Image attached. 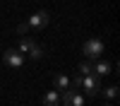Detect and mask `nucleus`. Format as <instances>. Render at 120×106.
<instances>
[{"instance_id": "f257e3e1", "label": "nucleus", "mask_w": 120, "mask_h": 106, "mask_svg": "<svg viewBox=\"0 0 120 106\" xmlns=\"http://www.w3.org/2000/svg\"><path fill=\"white\" fill-rule=\"evenodd\" d=\"M72 87H75V89H77V87H82V89L86 92V96H96L98 92H101V77H96V75H84V77H79V75H75Z\"/></svg>"}, {"instance_id": "f03ea898", "label": "nucleus", "mask_w": 120, "mask_h": 106, "mask_svg": "<svg viewBox=\"0 0 120 106\" xmlns=\"http://www.w3.org/2000/svg\"><path fill=\"white\" fill-rule=\"evenodd\" d=\"M106 51V43L101 41V39H86L84 46H82V53L86 55V60H94V58H98Z\"/></svg>"}, {"instance_id": "7ed1b4c3", "label": "nucleus", "mask_w": 120, "mask_h": 106, "mask_svg": "<svg viewBox=\"0 0 120 106\" xmlns=\"http://www.w3.org/2000/svg\"><path fill=\"white\" fill-rule=\"evenodd\" d=\"M60 104L63 106H84V94L79 89H75V87H70V89H65L60 94Z\"/></svg>"}, {"instance_id": "20e7f679", "label": "nucleus", "mask_w": 120, "mask_h": 106, "mask_svg": "<svg viewBox=\"0 0 120 106\" xmlns=\"http://www.w3.org/2000/svg\"><path fill=\"white\" fill-rule=\"evenodd\" d=\"M3 60H5V65H10V67H24V63H26V55H22V53H19L15 46H10V48H5Z\"/></svg>"}, {"instance_id": "39448f33", "label": "nucleus", "mask_w": 120, "mask_h": 106, "mask_svg": "<svg viewBox=\"0 0 120 106\" xmlns=\"http://www.w3.org/2000/svg\"><path fill=\"white\" fill-rule=\"evenodd\" d=\"M48 22H51V15H48L46 10H38V12H34L26 19L29 29H43V27H48Z\"/></svg>"}, {"instance_id": "423d86ee", "label": "nucleus", "mask_w": 120, "mask_h": 106, "mask_svg": "<svg viewBox=\"0 0 120 106\" xmlns=\"http://www.w3.org/2000/svg\"><path fill=\"white\" fill-rule=\"evenodd\" d=\"M36 46H38V41H36V39H29V36H24V39H19V43H17L15 48H17V51L22 53V55H31Z\"/></svg>"}, {"instance_id": "0eeeda50", "label": "nucleus", "mask_w": 120, "mask_h": 106, "mask_svg": "<svg viewBox=\"0 0 120 106\" xmlns=\"http://www.w3.org/2000/svg\"><path fill=\"white\" fill-rule=\"evenodd\" d=\"M111 70H113V63H108V60H96L94 67H91V75H96V77H101V80H103Z\"/></svg>"}, {"instance_id": "6e6552de", "label": "nucleus", "mask_w": 120, "mask_h": 106, "mask_svg": "<svg viewBox=\"0 0 120 106\" xmlns=\"http://www.w3.org/2000/svg\"><path fill=\"white\" fill-rule=\"evenodd\" d=\"M53 84H55V92H65V89L72 87V77H67L65 72H58L53 77Z\"/></svg>"}, {"instance_id": "1a4fd4ad", "label": "nucleus", "mask_w": 120, "mask_h": 106, "mask_svg": "<svg viewBox=\"0 0 120 106\" xmlns=\"http://www.w3.org/2000/svg\"><path fill=\"white\" fill-rule=\"evenodd\" d=\"M41 104H43V106H58V104H60V94H58L55 89L46 92V94H43V99H41Z\"/></svg>"}, {"instance_id": "9d476101", "label": "nucleus", "mask_w": 120, "mask_h": 106, "mask_svg": "<svg viewBox=\"0 0 120 106\" xmlns=\"http://www.w3.org/2000/svg\"><path fill=\"white\" fill-rule=\"evenodd\" d=\"M98 94H103V96H106L108 101H115V99H118V87H115V84L101 87V92H98Z\"/></svg>"}, {"instance_id": "9b49d317", "label": "nucleus", "mask_w": 120, "mask_h": 106, "mask_svg": "<svg viewBox=\"0 0 120 106\" xmlns=\"http://www.w3.org/2000/svg\"><path fill=\"white\" fill-rule=\"evenodd\" d=\"M91 67H94V63H91V60H82V63L77 65V75H79V77L91 75Z\"/></svg>"}, {"instance_id": "f8f14e48", "label": "nucleus", "mask_w": 120, "mask_h": 106, "mask_svg": "<svg viewBox=\"0 0 120 106\" xmlns=\"http://www.w3.org/2000/svg\"><path fill=\"white\" fill-rule=\"evenodd\" d=\"M43 53H46V51H43V46H36V48H34V53L29 55V58H31V60H41Z\"/></svg>"}, {"instance_id": "ddd939ff", "label": "nucleus", "mask_w": 120, "mask_h": 106, "mask_svg": "<svg viewBox=\"0 0 120 106\" xmlns=\"http://www.w3.org/2000/svg\"><path fill=\"white\" fill-rule=\"evenodd\" d=\"M17 31H19V34L24 36V34L29 31V24H26V22H22V24H17Z\"/></svg>"}, {"instance_id": "4468645a", "label": "nucleus", "mask_w": 120, "mask_h": 106, "mask_svg": "<svg viewBox=\"0 0 120 106\" xmlns=\"http://www.w3.org/2000/svg\"><path fill=\"white\" fill-rule=\"evenodd\" d=\"M106 106H113V104H106Z\"/></svg>"}]
</instances>
